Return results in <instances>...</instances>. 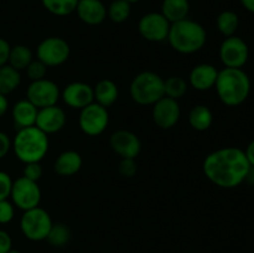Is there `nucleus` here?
<instances>
[{
    "instance_id": "obj_1",
    "label": "nucleus",
    "mask_w": 254,
    "mask_h": 253,
    "mask_svg": "<svg viewBox=\"0 0 254 253\" xmlns=\"http://www.w3.org/2000/svg\"><path fill=\"white\" fill-rule=\"evenodd\" d=\"M250 168L245 150L236 146L212 151L206 156L202 165L206 178L221 189H235L245 183Z\"/></svg>"
},
{
    "instance_id": "obj_2",
    "label": "nucleus",
    "mask_w": 254,
    "mask_h": 253,
    "mask_svg": "<svg viewBox=\"0 0 254 253\" xmlns=\"http://www.w3.org/2000/svg\"><path fill=\"white\" fill-rule=\"evenodd\" d=\"M216 92L225 106L237 107L247 101L251 93V78L243 68H222L218 71Z\"/></svg>"
},
{
    "instance_id": "obj_3",
    "label": "nucleus",
    "mask_w": 254,
    "mask_h": 253,
    "mask_svg": "<svg viewBox=\"0 0 254 253\" xmlns=\"http://www.w3.org/2000/svg\"><path fill=\"white\" fill-rule=\"evenodd\" d=\"M207 41V32L200 22L191 19L171 24L168 42L174 51L181 55H192L203 49Z\"/></svg>"
},
{
    "instance_id": "obj_4",
    "label": "nucleus",
    "mask_w": 254,
    "mask_h": 253,
    "mask_svg": "<svg viewBox=\"0 0 254 253\" xmlns=\"http://www.w3.org/2000/svg\"><path fill=\"white\" fill-rule=\"evenodd\" d=\"M49 135L37 126L19 129L11 140V149L21 163H40L49 153Z\"/></svg>"
},
{
    "instance_id": "obj_5",
    "label": "nucleus",
    "mask_w": 254,
    "mask_h": 253,
    "mask_svg": "<svg viewBox=\"0 0 254 253\" xmlns=\"http://www.w3.org/2000/svg\"><path fill=\"white\" fill-rule=\"evenodd\" d=\"M129 92L136 104L153 106L165 96L164 78L153 71H143L131 79Z\"/></svg>"
},
{
    "instance_id": "obj_6",
    "label": "nucleus",
    "mask_w": 254,
    "mask_h": 253,
    "mask_svg": "<svg viewBox=\"0 0 254 253\" xmlns=\"http://www.w3.org/2000/svg\"><path fill=\"white\" fill-rule=\"evenodd\" d=\"M52 218L45 208L37 207L24 211L20 218V230L22 235L30 241H45L51 230Z\"/></svg>"
},
{
    "instance_id": "obj_7",
    "label": "nucleus",
    "mask_w": 254,
    "mask_h": 253,
    "mask_svg": "<svg viewBox=\"0 0 254 253\" xmlns=\"http://www.w3.org/2000/svg\"><path fill=\"white\" fill-rule=\"evenodd\" d=\"M71 47L68 42L59 36H50L42 40L36 47V57L47 67H59L68 60Z\"/></svg>"
},
{
    "instance_id": "obj_8",
    "label": "nucleus",
    "mask_w": 254,
    "mask_h": 253,
    "mask_svg": "<svg viewBox=\"0 0 254 253\" xmlns=\"http://www.w3.org/2000/svg\"><path fill=\"white\" fill-rule=\"evenodd\" d=\"M10 197H11V202L14 203L15 207L22 211H27L40 205L42 192L36 181L20 176L12 183Z\"/></svg>"
},
{
    "instance_id": "obj_9",
    "label": "nucleus",
    "mask_w": 254,
    "mask_h": 253,
    "mask_svg": "<svg viewBox=\"0 0 254 253\" xmlns=\"http://www.w3.org/2000/svg\"><path fill=\"white\" fill-rule=\"evenodd\" d=\"M109 124L108 109L98 103L88 104L81 109L78 117V126L86 135L98 136L107 129Z\"/></svg>"
},
{
    "instance_id": "obj_10",
    "label": "nucleus",
    "mask_w": 254,
    "mask_h": 253,
    "mask_svg": "<svg viewBox=\"0 0 254 253\" xmlns=\"http://www.w3.org/2000/svg\"><path fill=\"white\" fill-rule=\"evenodd\" d=\"M250 59V47L241 37H226L220 46V60L227 68H242Z\"/></svg>"
},
{
    "instance_id": "obj_11",
    "label": "nucleus",
    "mask_w": 254,
    "mask_h": 253,
    "mask_svg": "<svg viewBox=\"0 0 254 253\" xmlns=\"http://www.w3.org/2000/svg\"><path fill=\"white\" fill-rule=\"evenodd\" d=\"M60 98H61V91L57 83L51 79L42 78L31 82L26 89V99L39 109L55 106Z\"/></svg>"
},
{
    "instance_id": "obj_12",
    "label": "nucleus",
    "mask_w": 254,
    "mask_h": 253,
    "mask_svg": "<svg viewBox=\"0 0 254 253\" xmlns=\"http://www.w3.org/2000/svg\"><path fill=\"white\" fill-rule=\"evenodd\" d=\"M171 24L161 12H148L139 20L138 31L144 40L150 42H163L168 40Z\"/></svg>"
},
{
    "instance_id": "obj_13",
    "label": "nucleus",
    "mask_w": 254,
    "mask_h": 253,
    "mask_svg": "<svg viewBox=\"0 0 254 253\" xmlns=\"http://www.w3.org/2000/svg\"><path fill=\"white\" fill-rule=\"evenodd\" d=\"M154 123L160 129H171L179 123L181 118V108L178 101L164 96L153 104L151 111Z\"/></svg>"
},
{
    "instance_id": "obj_14",
    "label": "nucleus",
    "mask_w": 254,
    "mask_h": 253,
    "mask_svg": "<svg viewBox=\"0 0 254 253\" xmlns=\"http://www.w3.org/2000/svg\"><path fill=\"white\" fill-rule=\"evenodd\" d=\"M114 153L122 159H135L141 151V141L135 133L127 129H118L109 138Z\"/></svg>"
},
{
    "instance_id": "obj_15",
    "label": "nucleus",
    "mask_w": 254,
    "mask_h": 253,
    "mask_svg": "<svg viewBox=\"0 0 254 253\" xmlns=\"http://www.w3.org/2000/svg\"><path fill=\"white\" fill-rule=\"evenodd\" d=\"M61 98L69 108L81 111L94 102L93 87L84 82H72L61 92Z\"/></svg>"
},
{
    "instance_id": "obj_16",
    "label": "nucleus",
    "mask_w": 254,
    "mask_h": 253,
    "mask_svg": "<svg viewBox=\"0 0 254 253\" xmlns=\"http://www.w3.org/2000/svg\"><path fill=\"white\" fill-rule=\"evenodd\" d=\"M66 122L67 117L64 111L61 107L55 104V106L45 107V108L39 109L35 126H37L40 130L50 135V134L59 133L60 130H62L64 126H66Z\"/></svg>"
},
{
    "instance_id": "obj_17",
    "label": "nucleus",
    "mask_w": 254,
    "mask_h": 253,
    "mask_svg": "<svg viewBox=\"0 0 254 253\" xmlns=\"http://www.w3.org/2000/svg\"><path fill=\"white\" fill-rule=\"evenodd\" d=\"M218 69L211 63L196 64L189 74V86L200 92L210 91L215 88L217 81Z\"/></svg>"
},
{
    "instance_id": "obj_18",
    "label": "nucleus",
    "mask_w": 254,
    "mask_h": 253,
    "mask_svg": "<svg viewBox=\"0 0 254 253\" xmlns=\"http://www.w3.org/2000/svg\"><path fill=\"white\" fill-rule=\"evenodd\" d=\"M74 12L81 21L91 26L101 25L107 17V7L101 0H78Z\"/></svg>"
},
{
    "instance_id": "obj_19",
    "label": "nucleus",
    "mask_w": 254,
    "mask_h": 253,
    "mask_svg": "<svg viewBox=\"0 0 254 253\" xmlns=\"http://www.w3.org/2000/svg\"><path fill=\"white\" fill-rule=\"evenodd\" d=\"M37 112H39V108H36L26 98L17 101L11 109V117L15 128L19 130V129L27 128V126H34Z\"/></svg>"
},
{
    "instance_id": "obj_20",
    "label": "nucleus",
    "mask_w": 254,
    "mask_h": 253,
    "mask_svg": "<svg viewBox=\"0 0 254 253\" xmlns=\"http://www.w3.org/2000/svg\"><path fill=\"white\" fill-rule=\"evenodd\" d=\"M83 165L81 154L74 150H66L60 154L55 160L54 170L60 176H72L78 173Z\"/></svg>"
},
{
    "instance_id": "obj_21",
    "label": "nucleus",
    "mask_w": 254,
    "mask_h": 253,
    "mask_svg": "<svg viewBox=\"0 0 254 253\" xmlns=\"http://www.w3.org/2000/svg\"><path fill=\"white\" fill-rule=\"evenodd\" d=\"M94 102L108 109L113 106L119 97L118 86L112 79H101L93 87Z\"/></svg>"
},
{
    "instance_id": "obj_22",
    "label": "nucleus",
    "mask_w": 254,
    "mask_h": 253,
    "mask_svg": "<svg viewBox=\"0 0 254 253\" xmlns=\"http://www.w3.org/2000/svg\"><path fill=\"white\" fill-rule=\"evenodd\" d=\"M161 14L166 17L170 24L188 19L190 12L189 0H163L161 2Z\"/></svg>"
},
{
    "instance_id": "obj_23",
    "label": "nucleus",
    "mask_w": 254,
    "mask_h": 253,
    "mask_svg": "<svg viewBox=\"0 0 254 253\" xmlns=\"http://www.w3.org/2000/svg\"><path fill=\"white\" fill-rule=\"evenodd\" d=\"M189 123L191 128L197 131L207 130L213 123L212 111L205 104H197L192 107L189 113Z\"/></svg>"
},
{
    "instance_id": "obj_24",
    "label": "nucleus",
    "mask_w": 254,
    "mask_h": 253,
    "mask_svg": "<svg viewBox=\"0 0 254 253\" xmlns=\"http://www.w3.org/2000/svg\"><path fill=\"white\" fill-rule=\"evenodd\" d=\"M32 60H34V54L30 50V47H27L26 45H15L10 49L7 64L21 72L26 69V67L31 63Z\"/></svg>"
},
{
    "instance_id": "obj_25",
    "label": "nucleus",
    "mask_w": 254,
    "mask_h": 253,
    "mask_svg": "<svg viewBox=\"0 0 254 253\" xmlns=\"http://www.w3.org/2000/svg\"><path fill=\"white\" fill-rule=\"evenodd\" d=\"M21 83V74L10 64L0 67V93L7 96Z\"/></svg>"
},
{
    "instance_id": "obj_26",
    "label": "nucleus",
    "mask_w": 254,
    "mask_h": 253,
    "mask_svg": "<svg viewBox=\"0 0 254 253\" xmlns=\"http://www.w3.org/2000/svg\"><path fill=\"white\" fill-rule=\"evenodd\" d=\"M216 26L220 34H222L225 37L233 36L240 26V17L232 10H225L218 14L216 19Z\"/></svg>"
},
{
    "instance_id": "obj_27",
    "label": "nucleus",
    "mask_w": 254,
    "mask_h": 253,
    "mask_svg": "<svg viewBox=\"0 0 254 253\" xmlns=\"http://www.w3.org/2000/svg\"><path fill=\"white\" fill-rule=\"evenodd\" d=\"M71 230L66 223L57 222L54 223L47 235L46 241L50 246L55 248L64 247L71 241Z\"/></svg>"
},
{
    "instance_id": "obj_28",
    "label": "nucleus",
    "mask_w": 254,
    "mask_h": 253,
    "mask_svg": "<svg viewBox=\"0 0 254 253\" xmlns=\"http://www.w3.org/2000/svg\"><path fill=\"white\" fill-rule=\"evenodd\" d=\"M189 89V83L185 78L180 76H170L164 79V93L169 98L179 101L186 94Z\"/></svg>"
},
{
    "instance_id": "obj_29",
    "label": "nucleus",
    "mask_w": 254,
    "mask_h": 253,
    "mask_svg": "<svg viewBox=\"0 0 254 253\" xmlns=\"http://www.w3.org/2000/svg\"><path fill=\"white\" fill-rule=\"evenodd\" d=\"M42 6L55 16H67L76 11L78 0H41Z\"/></svg>"
},
{
    "instance_id": "obj_30",
    "label": "nucleus",
    "mask_w": 254,
    "mask_h": 253,
    "mask_svg": "<svg viewBox=\"0 0 254 253\" xmlns=\"http://www.w3.org/2000/svg\"><path fill=\"white\" fill-rule=\"evenodd\" d=\"M131 4L126 0H113L107 7V16L116 24H122L127 21L130 16Z\"/></svg>"
},
{
    "instance_id": "obj_31",
    "label": "nucleus",
    "mask_w": 254,
    "mask_h": 253,
    "mask_svg": "<svg viewBox=\"0 0 254 253\" xmlns=\"http://www.w3.org/2000/svg\"><path fill=\"white\" fill-rule=\"evenodd\" d=\"M25 72H26L27 77H29V79L31 82L39 81V79L46 78L47 66L44 62L40 61V60H32L31 63L26 67Z\"/></svg>"
},
{
    "instance_id": "obj_32",
    "label": "nucleus",
    "mask_w": 254,
    "mask_h": 253,
    "mask_svg": "<svg viewBox=\"0 0 254 253\" xmlns=\"http://www.w3.org/2000/svg\"><path fill=\"white\" fill-rule=\"evenodd\" d=\"M15 216V206L11 201L1 200L0 201V225H6L12 221Z\"/></svg>"
},
{
    "instance_id": "obj_33",
    "label": "nucleus",
    "mask_w": 254,
    "mask_h": 253,
    "mask_svg": "<svg viewBox=\"0 0 254 253\" xmlns=\"http://www.w3.org/2000/svg\"><path fill=\"white\" fill-rule=\"evenodd\" d=\"M118 170L123 178L130 179L138 173V164H136L135 159H122L121 163H119Z\"/></svg>"
},
{
    "instance_id": "obj_34",
    "label": "nucleus",
    "mask_w": 254,
    "mask_h": 253,
    "mask_svg": "<svg viewBox=\"0 0 254 253\" xmlns=\"http://www.w3.org/2000/svg\"><path fill=\"white\" fill-rule=\"evenodd\" d=\"M44 170H42V166L40 163H29L25 164L24 170H22V176L29 180L32 181H39L41 179Z\"/></svg>"
},
{
    "instance_id": "obj_35",
    "label": "nucleus",
    "mask_w": 254,
    "mask_h": 253,
    "mask_svg": "<svg viewBox=\"0 0 254 253\" xmlns=\"http://www.w3.org/2000/svg\"><path fill=\"white\" fill-rule=\"evenodd\" d=\"M12 183L14 180L11 179V176L5 171L0 170V201L7 200L10 197Z\"/></svg>"
},
{
    "instance_id": "obj_36",
    "label": "nucleus",
    "mask_w": 254,
    "mask_h": 253,
    "mask_svg": "<svg viewBox=\"0 0 254 253\" xmlns=\"http://www.w3.org/2000/svg\"><path fill=\"white\" fill-rule=\"evenodd\" d=\"M11 150V139L6 133L0 130V160L4 159Z\"/></svg>"
},
{
    "instance_id": "obj_37",
    "label": "nucleus",
    "mask_w": 254,
    "mask_h": 253,
    "mask_svg": "<svg viewBox=\"0 0 254 253\" xmlns=\"http://www.w3.org/2000/svg\"><path fill=\"white\" fill-rule=\"evenodd\" d=\"M10 46L9 42L5 39L0 37V67L7 64V61H9V55H10Z\"/></svg>"
},
{
    "instance_id": "obj_38",
    "label": "nucleus",
    "mask_w": 254,
    "mask_h": 253,
    "mask_svg": "<svg viewBox=\"0 0 254 253\" xmlns=\"http://www.w3.org/2000/svg\"><path fill=\"white\" fill-rule=\"evenodd\" d=\"M12 248L11 236L4 230H0V253H7Z\"/></svg>"
},
{
    "instance_id": "obj_39",
    "label": "nucleus",
    "mask_w": 254,
    "mask_h": 253,
    "mask_svg": "<svg viewBox=\"0 0 254 253\" xmlns=\"http://www.w3.org/2000/svg\"><path fill=\"white\" fill-rule=\"evenodd\" d=\"M245 154L248 163H250V165L254 166V140H252L250 144H248L247 148H246L245 150Z\"/></svg>"
},
{
    "instance_id": "obj_40",
    "label": "nucleus",
    "mask_w": 254,
    "mask_h": 253,
    "mask_svg": "<svg viewBox=\"0 0 254 253\" xmlns=\"http://www.w3.org/2000/svg\"><path fill=\"white\" fill-rule=\"evenodd\" d=\"M7 109H9V101H7L6 96L0 93V118L6 113Z\"/></svg>"
},
{
    "instance_id": "obj_41",
    "label": "nucleus",
    "mask_w": 254,
    "mask_h": 253,
    "mask_svg": "<svg viewBox=\"0 0 254 253\" xmlns=\"http://www.w3.org/2000/svg\"><path fill=\"white\" fill-rule=\"evenodd\" d=\"M240 1L241 4H242V6L245 7L247 11L254 14V0H240Z\"/></svg>"
},
{
    "instance_id": "obj_42",
    "label": "nucleus",
    "mask_w": 254,
    "mask_h": 253,
    "mask_svg": "<svg viewBox=\"0 0 254 253\" xmlns=\"http://www.w3.org/2000/svg\"><path fill=\"white\" fill-rule=\"evenodd\" d=\"M251 185H254V166H251L250 171H248L247 176H246V180Z\"/></svg>"
},
{
    "instance_id": "obj_43",
    "label": "nucleus",
    "mask_w": 254,
    "mask_h": 253,
    "mask_svg": "<svg viewBox=\"0 0 254 253\" xmlns=\"http://www.w3.org/2000/svg\"><path fill=\"white\" fill-rule=\"evenodd\" d=\"M7 253H21V252H20V251H17V250H14V248H11V250H10Z\"/></svg>"
},
{
    "instance_id": "obj_44",
    "label": "nucleus",
    "mask_w": 254,
    "mask_h": 253,
    "mask_svg": "<svg viewBox=\"0 0 254 253\" xmlns=\"http://www.w3.org/2000/svg\"><path fill=\"white\" fill-rule=\"evenodd\" d=\"M126 1L130 2V4H134V2H139V1H140V0H126Z\"/></svg>"
}]
</instances>
